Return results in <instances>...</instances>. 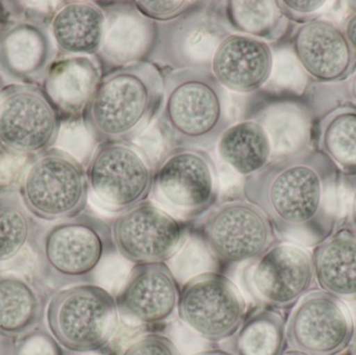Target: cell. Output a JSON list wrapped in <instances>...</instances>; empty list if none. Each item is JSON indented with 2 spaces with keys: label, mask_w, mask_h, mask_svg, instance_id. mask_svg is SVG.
<instances>
[{
  "label": "cell",
  "mask_w": 356,
  "mask_h": 355,
  "mask_svg": "<svg viewBox=\"0 0 356 355\" xmlns=\"http://www.w3.org/2000/svg\"><path fill=\"white\" fill-rule=\"evenodd\" d=\"M54 54L51 33L41 23L22 21L0 35V73L15 83L43 79Z\"/></svg>",
  "instance_id": "20"
},
{
  "label": "cell",
  "mask_w": 356,
  "mask_h": 355,
  "mask_svg": "<svg viewBox=\"0 0 356 355\" xmlns=\"http://www.w3.org/2000/svg\"><path fill=\"white\" fill-rule=\"evenodd\" d=\"M156 23V40L148 62L163 71L188 68L211 69L213 53L224 38L230 35L219 6Z\"/></svg>",
  "instance_id": "14"
},
{
  "label": "cell",
  "mask_w": 356,
  "mask_h": 355,
  "mask_svg": "<svg viewBox=\"0 0 356 355\" xmlns=\"http://www.w3.org/2000/svg\"><path fill=\"white\" fill-rule=\"evenodd\" d=\"M106 26V13L97 2H67L52 17L50 33L67 56H95Z\"/></svg>",
  "instance_id": "23"
},
{
  "label": "cell",
  "mask_w": 356,
  "mask_h": 355,
  "mask_svg": "<svg viewBox=\"0 0 356 355\" xmlns=\"http://www.w3.org/2000/svg\"><path fill=\"white\" fill-rule=\"evenodd\" d=\"M211 70L224 89L252 93L269 81L273 70V52L263 40L230 33L216 49Z\"/></svg>",
  "instance_id": "19"
},
{
  "label": "cell",
  "mask_w": 356,
  "mask_h": 355,
  "mask_svg": "<svg viewBox=\"0 0 356 355\" xmlns=\"http://www.w3.org/2000/svg\"><path fill=\"white\" fill-rule=\"evenodd\" d=\"M177 315L195 335L213 343L232 337L244 321V294L221 272L207 271L188 279L180 288Z\"/></svg>",
  "instance_id": "10"
},
{
  "label": "cell",
  "mask_w": 356,
  "mask_h": 355,
  "mask_svg": "<svg viewBox=\"0 0 356 355\" xmlns=\"http://www.w3.org/2000/svg\"><path fill=\"white\" fill-rule=\"evenodd\" d=\"M355 333L348 306L322 290L307 294L286 323L289 345L307 355H340L351 345Z\"/></svg>",
  "instance_id": "15"
},
{
  "label": "cell",
  "mask_w": 356,
  "mask_h": 355,
  "mask_svg": "<svg viewBox=\"0 0 356 355\" xmlns=\"http://www.w3.org/2000/svg\"><path fill=\"white\" fill-rule=\"evenodd\" d=\"M150 196L175 218H202L220 196V177L216 163L207 150L169 148L154 167Z\"/></svg>",
  "instance_id": "6"
},
{
  "label": "cell",
  "mask_w": 356,
  "mask_h": 355,
  "mask_svg": "<svg viewBox=\"0 0 356 355\" xmlns=\"http://www.w3.org/2000/svg\"><path fill=\"white\" fill-rule=\"evenodd\" d=\"M292 44L299 64L318 83H341L356 72V51L343 29L330 21L318 19L301 25Z\"/></svg>",
  "instance_id": "18"
},
{
  "label": "cell",
  "mask_w": 356,
  "mask_h": 355,
  "mask_svg": "<svg viewBox=\"0 0 356 355\" xmlns=\"http://www.w3.org/2000/svg\"><path fill=\"white\" fill-rule=\"evenodd\" d=\"M351 346H353V355H356V331L355 337H353V343H351Z\"/></svg>",
  "instance_id": "40"
},
{
  "label": "cell",
  "mask_w": 356,
  "mask_h": 355,
  "mask_svg": "<svg viewBox=\"0 0 356 355\" xmlns=\"http://www.w3.org/2000/svg\"><path fill=\"white\" fill-rule=\"evenodd\" d=\"M21 344L17 355H66L64 348L52 337L51 333H29Z\"/></svg>",
  "instance_id": "33"
},
{
  "label": "cell",
  "mask_w": 356,
  "mask_h": 355,
  "mask_svg": "<svg viewBox=\"0 0 356 355\" xmlns=\"http://www.w3.org/2000/svg\"><path fill=\"white\" fill-rule=\"evenodd\" d=\"M348 91L351 98L355 100L356 104V72L350 77V79H349Z\"/></svg>",
  "instance_id": "36"
},
{
  "label": "cell",
  "mask_w": 356,
  "mask_h": 355,
  "mask_svg": "<svg viewBox=\"0 0 356 355\" xmlns=\"http://www.w3.org/2000/svg\"><path fill=\"white\" fill-rule=\"evenodd\" d=\"M179 292L168 264L156 263L135 265L115 298L121 316L140 324L154 325L172 318Z\"/></svg>",
  "instance_id": "16"
},
{
  "label": "cell",
  "mask_w": 356,
  "mask_h": 355,
  "mask_svg": "<svg viewBox=\"0 0 356 355\" xmlns=\"http://www.w3.org/2000/svg\"><path fill=\"white\" fill-rule=\"evenodd\" d=\"M282 355H307L302 354V352H296V350H291V352H284Z\"/></svg>",
  "instance_id": "39"
},
{
  "label": "cell",
  "mask_w": 356,
  "mask_h": 355,
  "mask_svg": "<svg viewBox=\"0 0 356 355\" xmlns=\"http://www.w3.org/2000/svg\"><path fill=\"white\" fill-rule=\"evenodd\" d=\"M286 344V323L278 310L257 308L247 313L236 333L225 341L234 355H282Z\"/></svg>",
  "instance_id": "26"
},
{
  "label": "cell",
  "mask_w": 356,
  "mask_h": 355,
  "mask_svg": "<svg viewBox=\"0 0 356 355\" xmlns=\"http://www.w3.org/2000/svg\"><path fill=\"white\" fill-rule=\"evenodd\" d=\"M343 31H344L349 43L356 51V13H353L347 17Z\"/></svg>",
  "instance_id": "34"
},
{
  "label": "cell",
  "mask_w": 356,
  "mask_h": 355,
  "mask_svg": "<svg viewBox=\"0 0 356 355\" xmlns=\"http://www.w3.org/2000/svg\"><path fill=\"white\" fill-rule=\"evenodd\" d=\"M342 172L318 148L272 158L244 179L242 197L270 219L280 239L315 247L340 226Z\"/></svg>",
  "instance_id": "1"
},
{
  "label": "cell",
  "mask_w": 356,
  "mask_h": 355,
  "mask_svg": "<svg viewBox=\"0 0 356 355\" xmlns=\"http://www.w3.org/2000/svg\"><path fill=\"white\" fill-rule=\"evenodd\" d=\"M164 71L140 62L102 74L83 110L86 131L98 144L134 142L160 115Z\"/></svg>",
  "instance_id": "2"
},
{
  "label": "cell",
  "mask_w": 356,
  "mask_h": 355,
  "mask_svg": "<svg viewBox=\"0 0 356 355\" xmlns=\"http://www.w3.org/2000/svg\"><path fill=\"white\" fill-rule=\"evenodd\" d=\"M31 215L13 193L0 195V264L10 262L26 247L33 236Z\"/></svg>",
  "instance_id": "29"
},
{
  "label": "cell",
  "mask_w": 356,
  "mask_h": 355,
  "mask_svg": "<svg viewBox=\"0 0 356 355\" xmlns=\"http://www.w3.org/2000/svg\"><path fill=\"white\" fill-rule=\"evenodd\" d=\"M102 77L97 60L86 56H67L54 60L42 79L45 94L60 119L83 117Z\"/></svg>",
  "instance_id": "21"
},
{
  "label": "cell",
  "mask_w": 356,
  "mask_h": 355,
  "mask_svg": "<svg viewBox=\"0 0 356 355\" xmlns=\"http://www.w3.org/2000/svg\"><path fill=\"white\" fill-rule=\"evenodd\" d=\"M110 225L117 254L134 265L167 263L188 238L186 223L152 200L120 213Z\"/></svg>",
  "instance_id": "12"
},
{
  "label": "cell",
  "mask_w": 356,
  "mask_h": 355,
  "mask_svg": "<svg viewBox=\"0 0 356 355\" xmlns=\"http://www.w3.org/2000/svg\"><path fill=\"white\" fill-rule=\"evenodd\" d=\"M218 154L234 172L246 179L272 160L271 138L259 121H241L222 133Z\"/></svg>",
  "instance_id": "24"
},
{
  "label": "cell",
  "mask_w": 356,
  "mask_h": 355,
  "mask_svg": "<svg viewBox=\"0 0 356 355\" xmlns=\"http://www.w3.org/2000/svg\"><path fill=\"white\" fill-rule=\"evenodd\" d=\"M106 26L96 60L102 74L149 58L156 40V22L143 16L134 1L99 2Z\"/></svg>",
  "instance_id": "17"
},
{
  "label": "cell",
  "mask_w": 356,
  "mask_h": 355,
  "mask_svg": "<svg viewBox=\"0 0 356 355\" xmlns=\"http://www.w3.org/2000/svg\"><path fill=\"white\" fill-rule=\"evenodd\" d=\"M348 4L349 10H350L351 14L353 13H356V0H353V1L347 2Z\"/></svg>",
  "instance_id": "38"
},
{
  "label": "cell",
  "mask_w": 356,
  "mask_h": 355,
  "mask_svg": "<svg viewBox=\"0 0 356 355\" xmlns=\"http://www.w3.org/2000/svg\"><path fill=\"white\" fill-rule=\"evenodd\" d=\"M86 171L90 191L110 212L120 214L152 194L154 165L134 142L98 144Z\"/></svg>",
  "instance_id": "9"
},
{
  "label": "cell",
  "mask_w": 356,
  "mask_h": 355,
  "mask_svg": "<svg viewBox=\"0 0 356 355\" xmlns=\"http://www.w3.org/2000/svg\"><path fill=\"white\" fill-rule=\"evenodd\" d=\"M116 298L94 283L58 290L48 300L46 320L52 337L74 354L104 349L119 327Z\"/></svg>",
  "instance_id": "5"
},
{
  "label": "cell",
  "mask_w": 356,
  "mask_h": 355,
  "mask_svg": "<svg viewBox=\"0 0 356 355\" xmlns=\"http://www.w3.org/2000/svg\"><path fill=\"white\" fill-rule=\"evenodd\" d=\"M316 283L343 302H356V231L339 226L314 247Z\"/></svg>",
  "instance_id": "22"
},
{
  "label": "cell",
  "mask_w": 356,
  "mask_h": 355,
  "mask_svg": "<svg viewBox=\"0 0 356 355\" xmlns=\"http://www.w3.org/2000/svg\"><path fill=\"white\" fill-rule=\"evenodd\" d=\"M351 217H353V226H355V231H356V191L355 194V197H353V210H351Z\"/></svg>",
  "instance_id": "37"
},
{
  "label": "cell",
  "mask_w": 356,
  "mask_h": 355,
  "mask_svg": "<svg viewBox=\"0 0 356 355\" xmlns=\"http://www.w3.org/2000/svg\"><path fill=\"white\" fill-rule=\"evenodd\" d=\"M211 1H190V0H167V1H134L136 8L143 16L156 23L170 22L181 17L201 12L211 6Z\"/></svg>",
  "instance_id": "30"
},
{
  "label": "cell",
  "mask_w": 356,
  "mask_h": 355,
  "mask_svg": "<svg viewBox=\"0 0 356 355\" xmlns=\"http://www.w3.org/2000/svg\"><path fill=\"white\" fill-rule=\"evenodd\" d=\"M192 355H234L226 349H209L204 352H197Z\"/></svg>",
  "instance_id": "35"
},
{
  "label": "cell",
  "mask_w": 356,
  "mask_h": 355,
  "mask_svg": "<svg viewBox=\"0 0 356 355\" xmlns=\"http://www.w3.org/2000/svg\"><path fill=\"white\" fill-rule=\"evenodd\" d=\"M317 148L341 172L356 176V104H344L330 110L318 125Z\"/></svg>",
  "instance_id": "27"
},
{
  "label": "cell",
  "mask_w": 356,
  "mask_h": 355,
  "mask_svg": "<svg viewBox=\"0 0 356 355\" xmlns=\"http://www.w3.org/2000/svg\"><path fill=\"white\" fill-rule=\"evenodd\" d=\"M19 196L27 212L44 221H62L85 212L90 188L87 171L72 154L51 148L25 170Z\"/></svg>",
  "instance_id": "7"
},
{
  "label": "cell",
  "mask_w": 356,
  "mask_h": 355,
  "mask_svg": "<svg viewBox=\"0 0 356 355\" xmlns=\"http://www.w3.org/2000/svg\"><path fill=\"white\" fill-rule=\"evenodd\" d=\"M62 119L39 88L10 83L0 91V147L16 156H35L58 141Z\"/></svg>",
  "instance_id": "13"
},
{
  "label": "cell",
  "mask_w": 356,
  "mask_h": 355,
  "mask_svg": "<svg viewBox=\"0 0 356 355\" xmlns=\"http://www.w3.org/2000/svg\"><path fill=\"white\" fill-rule=\"evenodd\" d=\"M115 252L110 223L83 212L40 235L35 268L40 279L56 290L93 283L102 263Z\"/></svg>",
  "instance_id": "4"
},
{
  "label": "cell",
  "mask_w": 356,
  "mask_h": 355,
  "mask_svg": "<svg viewBox=\"0 0 356 355\" xmlns=\"http://www.w3.org/2000/svg\"><path fill=\"white\" fill-rule=\"evenodd\" d=\"M241 283L247 295L265 308H291L316 285L313 258L302 246L277 242L245 265Z\"/></svg>",
  "instance_id": "11"
},
{
  "label": "cell",
  "mask_w": 356,
  "mask_h": 355,
  "mask_svg": "<svg viewBox=\"0 0 356 355\" xmlns=\"http://www.w3.org/2000/svg\"><path fill=\"white\" fill-rule=\"evenodd\" d=\"M222 16L228 27L263 41H277L286 33L290 21L272 0H232L223 2Z\"/></svg>",
  "instance_id": "28"
},
{
  "label": "cell",
  "mask_w": 356,
  "mask_h": 355,
  "mask_svg": "<svg viewBox=\"0 0 356 355\" xmlns=\"http://www.w3.org/2000/svg\"><path fill=\"white\" fill-rule=\"evenodd\" d=\"M119 355H180L175 342L162 333H145L131 341Z\"/></svg>",
  "instance_id": "31"
},
{
  "label": "cell",
  "mask_w": 356,
  "mask_h": 355,
  "mask_svg": "<svg viewBox=\"0 0 356 355\" xmlns=\"http://www.w3.org/2000/svg\"><path fill=\"white\" fill-rule=\"evenodd\" d=\"M47 304L27 279L0 274V333L8 337L29 335L41 322Z\"/></svg>",
  "instance_id": "25"
},
{
  "label": "cell",
  "mask_w": 356,
  "mask_h": 355,
  "mask_svg": "<svg viewBox=\"0 0 356 355\" xmlns=\"http://www.w3.org/2000/svg\"><path fill=\"white\" fill-rule=\"evenodd\" d=\"M230 125L229 95L211 69L164 71L159 126L169 147L211 149Z\"/></svg>",
  "instance_id": "3"
},
{
  "label": "cell",
  "mask_w": 356,
  "mask_h": 355,
  "mask_svg": "<svg viewBox=\"0 0 356 355\" xmlns=\"http://www.w3.org/2000/svg\"><path fill=\"white\" fill-rule=\"evenodd\" d=\"M276 3L280 12L289 21L303 25L320 19L323 15L324 8H327V4L330 2L326 0H278Z\"/></svg>",
  "instance_id": "32"
},
{
  "label": "cell",
  "mask_w": 356,
  "mask_h": 355,
  "mask_svg": "<svg viewBox=\"0 0 356 355\" xmlns=\"http://www.w3.org/2000/svg\"><path fill=\"white\" fill-rule=\"evenodd\" d=\"M198 231L205 248L223 267L253 262L280 241L265 213L243 197L216 204Z\"/></svg>",
  "instance_id": "8"
}]
</instances>
